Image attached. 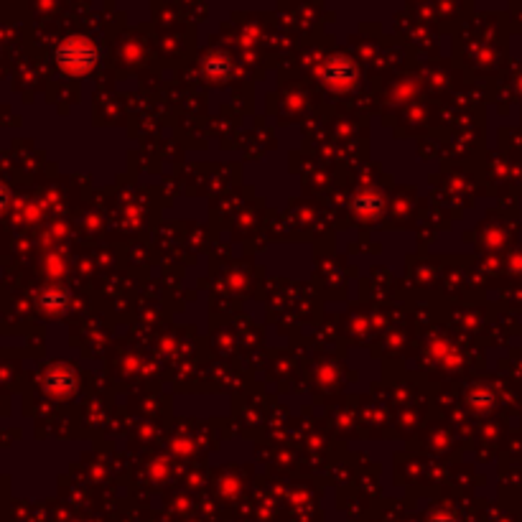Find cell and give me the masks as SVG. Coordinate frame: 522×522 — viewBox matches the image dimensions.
<instances>
[{
	"label": "cell",
	"mask_w": 522,
	"mask_h": 522,
	"mask_svg": "<svg viewBox=\"0 0 522 522\" xmlns=\"http://www.w3.org/2000/svg\"><path fill=\"white\" fill-rule=\"evenodd\" d=\"M57 59L67 72L82 74L97 64V49L87 39H69L64 41L62 49L57 51Z\"/></svg>",
	"instance_id": "obj_1"
}]
</instances>
